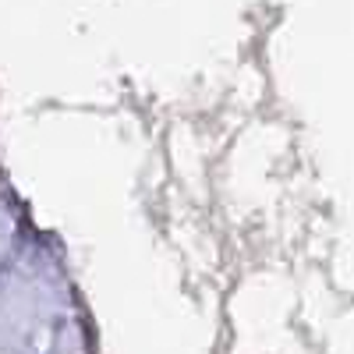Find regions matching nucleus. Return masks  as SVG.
I'll return each instance as SVG.
<instances>
[]
</instances>
